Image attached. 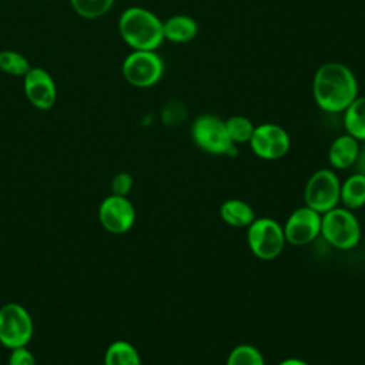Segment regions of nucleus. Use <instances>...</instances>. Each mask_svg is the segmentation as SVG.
Returning <instances> with one entry per match:
<instances>
[{
    "instance_id": "nucleus-1",
    "label": "nucleus",
    "mask_w": 365,
    "mask_h": 365,
    "mask_svg": "<svg viewBox=\"0 0 365 365\" xmlns=\"http://www.w3.org/2000/svg\"><path fill=\"white\" fill-rule=\"evenodd\" d=\"M312 97L322 111L344 113L358 97V80L348 66L336 61L325 63L314 74Z\"/></svg>"
},
{
    "instance_id": "nucleus-2",
    "label": "nucleus",
    "mask_w": 365,
    "mask_h": 365,
    "mask_svg": "<svg viewBox=\"0 0 365 365\" xmlns=\"http://www.w3.org/2000/svg\"><path fill=\"white\" fill-rule=\"evenodd\" d=\"M118 33L133 50H157L164 41L163 20L144 7H127L118 17Z\"/></svg>"
},
{
    "instance_id": "nucleus-3",
    "label": "nucleus",
    "mask_w": 365,
    "mask_h": 365,
    "mask_svg": "<svg viewBox=\"0 0 365 365\" xmlns=\"http://www.w3.org/2000/svg\"><path fill=\"white\" fill-rule=\"evenodd\" d=\"M321 235L336 250H352L361 240V224L354 211L335 207L321 217Z\"/></svg>"
},
{
    "instance_id": "nucleus-4",
    "label": "nucleus",
    "mask_w": 365,
    "mask_h": 365,
    "mask_svg": "<svg viewBox=\"0 0 365 365\" xmlns=\"http://www.w3.org/2000/svg\"><path fill=\"white\" fill-rule=\"evenodd\" d=\"M191 138L194 144L212 155H235V144L231 141L225 120L215 114H200L191 124Z\"/></svg>"
},
{
    "instance_id": "nucleus-5",
    "label": "nucleus",
    "mask_w": 365,
    "mask_h": 365,
    "mask_svg": "<svg viewBox=\"0 0 365 365\" xmlns=\"http://www.w3.org/2000/svg\"><path fill=\"white\" fill-rule=\"evenodd\" d=\"M247 244L258 259L272 261L278 258L287 244L282 225L269 217L255 218L247 227Z\"/></svg>"
},
{
    "instance_id": "nucleus-6",
    "label": "nucleus",
    "mask_w": 365,
    "mask_h": 365,
    "mask_svg": "<svg viewBox=\"0 0 365 365\" xmlns=\"http://www.w3.org/2000/svg\"><path fill=\"white\" fill-rule=\"evenodd\" d=\"M125 81L138 88L155 86L164 74V61L157 50H133L123 61Z\"/></svg>"
},
{
    "instance_id": "nucleus-7",
    "label": "nucleus",
    "mask_w": 365,
    "mask_h": 365,
    "mask_svg": "<svg viewBox=\"0 0 365 365\" xmlns=\"http://www.w3.org/2000/svg\"><path fill=\"white\" fill-rule=\"evenodd\" d=\"M33 332V318L23 305L7 302L0 308V342L6 348L27 346Z\"/></svg>"
},
{
    "instance_id": "nucleus-8",
    "label": "nucleus",
    "mask_w": 365,
    "mask_h": 365,
    "mask_svg": "<svg viewBox=\"0 0 365 365\" xmlns=\"http://www.w3.org/2000/svg\"><path fill=\"white\" fill-rule=\"evenodd\" d=\"M341 181L334 170H317L307 181L304 188L305 205L324 214L339 204Z\"/></svg>"
},
{
    "instance_id": "nucleus-9",
    "label": "nucleus",
    "mask_w": 365,
    "mask_h": 365,
    "mask_svg": "<svg viewBox=\"0 0 365 365\" xmlns=\"http://www.w3.org/2000/svg\"><path fill=\"white\" fill-rule=\"evenodd\" d=\"M252 153L262 160H279L291 148V137L288 131L275 123H264L255 125L250 140Z\"/></svg>"
},
{
    "instance_id": "nucleus-10",
    "label": "nucleus",
    "mask_w": 365,
    "mask_h": 365,
    "mask_svg": "<svg viewBox=\"0 0 365 365\" xmlns=\"http://www.w3.org/2000/svg\"><path fill=\"white\" fill-rule=\"evenodd\" d=\"M322 214L304 205L295 208L282 225L285 241L294 247L308 245L321 235Z\"/></svg>"
},
{
    "instance_id": "nucleus-11",
    "label": "nucleus",
    "mask_w": 365,
    "mask_h": 365,
    "mask_svg": "<svg viewBox=\"0 0 365 365\" xmlns=\"http://www.w3.org/2000/svg\"><path fill=\"white\" fill-rule=\"evenodd\" d=\"M98 221L111 234H125L135 222V208L127 197L110 194L98 207Z\"/></svg>"
},
{
    "instance_id": "nucleus-12",
    "label": "nucleus",
    "mask_w": 365,
    "mask_h": 365,
    "mask_svg": "<svg viewBox=\"0 0 365 365\" xmlns=\"http://www.w3.org/2000/svg\"><path fill=\"white\" fill-rule=\"evenodd\" d=\"M23 88L29 103L37 110H50L57 100V86L41 67H31L23 77Z\"/></svg>"
},
{
    "instance_id": "nucleus-13",
    "label": "nucleus",
    "mask_w": 365,
    "mask_h": 365,
    "mask_svg": "<svg viewBox=\"0 0 365 365\" xmlns=\"http://www.w3.org/2000/svg\"><path fill=\"white\" fill-rule=\"evenodd\" d=\"M359 141L349 134L338 135L329 145L328 161L334 170H348L354 165L359 151Z\"/></svg>"
},
{
    "instance_id": "nucleus-14",
    "label": "nucleus",
    "mask_w": 365,
    "mask_h": 365,
    "mask_svg": "<svg viewBox=\"0 0 365 365\" xmlns=\"http://www.w3.org/2000/svg\"><path fill=\"white\" fill-rule=\"evenodd\" d=\"M164 40L171 43H188L198 34V23L187 14H175L163 21Z\"/></svg>"
},
{
    "instance_id": "nucleus-15",
    "label": "nucleus",
    "mask_w": 365,
    "mask_h": 365,
    "mask_svg": "<svg viewBox=\"0 0 365 365\" xmlns=\"http://www.w3.org/2000/svg\"><path fill=\"white\" fill-rule=\"evenodd\" d=\"M221 220L234 228H247L257 217L254 208L240 198H230L220 207Z\"/></svg>"
},
{
    "instance_id": "nucleus-16",
    "label": "nucleus",
    "mask_w": 365,
    "mask_h": 365,
    "mask_svg": "<svg viewBox=\"0 0 365 365\" xmlns=\"http://www.w3.org/2000/svg\"><path fill=\"white\" fill-rule=\"evenodd\" d=\"M339 202L351 211L359 210L365 205V175L354 173L341 182Z\"/></svg>"
},
{
    "instance_id": "nucleus-17",
    "label": "nucleus",
    "mask_w": 365,
    "mask_h": 365,
    "mask_svg": "<svg viewBox=\"0 0 365 365\" xmlns=\"http://www.w3.org/2000/svg\"><path fill=\"white\" fill-rule=\"evenodd\" d=\"M342 114L346 134L352 135L359 143L365 141V96H358Z\"/></svg>"
},
{
    "instance_id": "nucleus-18",
    "label": "nucleus",
    "mask_w": 365,
    "mask_h": 365,
    "mask_svg": "<svg viewBox=\"0 0 365 365\" xmlns=\"http://www.w3.org/2000/svg\"><path fill=\"white\" fill-rule=\"evenodd\" d=\"M104 365H141V358L131 342L118 339L107 346Z\"/></svg>"
},
{
    "instance_id": "nucleus-19",
    "label": "nucleus",
    "mask_w": 365,
    "mask_h": 365,
    "mask_svg": "<svg viewBox=\"0 0 365 365\" xmlns=\"http://www.w3.org/2000/svg\"><path fill=\"white\" fill-rule=\"evenodd\" d=\"M225 365H265V359L257 346L240 344L230 351Z\"/></svg>"
},
{
    "instance_id": "nucleus-20",
    "label": "nucleus",
    "mask_w": 365,
    "mask_h": 365,
    "mask_svg": "<svg viewBox=\"0 0 365 365\" xmlns=\"http://www.w3.org/2000/svg\"><path fill=\"white\" fill-rule=\"evenodd\" d=\"M30 68L31 66L24 54L14 50L0 51V71L16 77H24Z\"/></svg>"
},
{
    "instance_id": "nucleus-21",
    "label": "nucleus",
    "mask_w": 365,
    "mask_h": 365,
    "mask_svg": "<svg viewBox=\"0 0 365 365\" xmlns=\"http://www.w3.org/2000/svg\"><path fill=\"white\" fill-rule=\"evenodd\" d=\"M227 133L234 144L250 143L255 125L245 115H232L225 120Z\"/></svg>"
},
{
    "instance_id": "nucleus-22",
    "label": "nucleus",
    "mask_w": 365,
    "mask_h": 365,
    "mask_svg": "<svg viewBox=\"0 0 365 365\" xmlns=\"http://www.w3.org/2000/svg\"><path fill=\"white\" fill-rule=\"evenodd\" d=\"M115 0H70L76 14L83 19H98L110 11Z\"/></svg>"
},
{
    "instance_id": "nucleus-23",
    "label": "nucleus",
    "mask_w": 365,
    "mask_h": 365,
    "mask_svg": "<svg viewBox=\"0 0 365 365\" xmlns=\"http://www.w3.org/2000/svg\"><path fill=\"white\" fill-rule=\"evenodd\" d=\"M187 117L185 106L178 100L168 101L161 110V120L167 125H177L181 124Z\"/></svg>"
},
{
    "instance_id": "nucleus-24",
    "label": "nucleus",
    "mask_w": 365,
    "mask_h": 365,
    "mask_svg": "<svg viewBox=\"0 0 365 365\" xmlns=\"http://www.w3.org/2000/svg\"><path fill=\"white\" fill-rule=\"evenodd\" d=\"M133 184H134V180L130 173H125V171L118 173L111 180V194L127 197L133 188Z\"/></svg>"
},
{
    "instance_id": "nucleus-25",
    "label": "nucleus",
    "mask_w": 365,
    "mask_h": 365,
    "mask_svg": "<svg viewBox=\"0 0 365 365\" xmlns=\"http://www.w3.org/2000/svg\"><path fill=\"white\" fill-rule=\"evenodd\" d=\"M9 365H36V358L27 346L13 348L10 349Z\"/></svg>"
},
{
    "instance_id": "nucleus-26",
    "label": "nucleus",
    "mask_w": 365,
    "mask_h": 365,
    "mask_svg": "<svg viewBox=\"0 0 365 365\" xmlns=\"http://www.w3.org/2000/svg\"><path fill=\"white\" fill-rule=\"evenodd\" d=\"M352 167L355 168V173L365 175V144L359 145V151Z\"/></svg>"
},
{
    "instance_id": "nucleus-27",
    "label": "nucleus",
    "mask_w": 365,
    "mask_h": 365,
    "mask_svg": "<svg viewBox=\"0 0 365 365\" xmlns=\"http://www.w3.org/2000/svg\"><path fill=\"white\" fill-rule=\"evenodd\" d=\"M278 365H311V364L301 358H285Z\"/></svg>"
}]
</instances>
